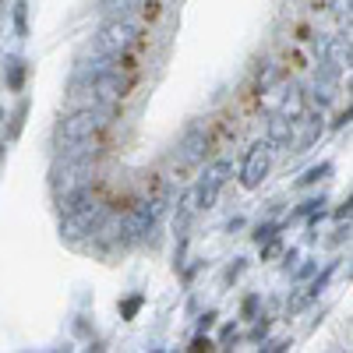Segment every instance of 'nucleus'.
<instances>
[{
	"instance_id": "nucleus-24",
	"label": "nucleus",
	"mask_w": 353,
	"mask_h": 353,
	"mask_svg": "<svg viewBox=\"0 0 353 353\" xmlns=\"http://www.w3.org/2000/svg\"><path fill=\"white\" fill-rule=\"evenodd\" d=\"M25 8H28V4H14V28H18V36L28 32V28H25Z\"/></svg>"
},
{
	"instance_id": "nucleus-29",
	"label": "nucleus",
	"mask_w": 353,
	"mask_h": 353,
	"mask_svg": "<svg viewBox=\"0 0 353 353\" xmlns=\"http://www.w3.org/2000/svg\"><path fill=\"white\" fill-rule=\"evenodd\" d=\"M254 311H258V297H248V301H244V318H251Z\"/></svg>"
},
{
	"instance_id": "nucleus-19",
	"label": "nucleus",
	"mask_w": 353,
	"mask_h": 353,
	"mask_svg": "<svg viewBox=\"0 0 353 353\" xmlns=\"http://www.w3.org/2000/svg\"><path fill=\"white\" fill-rule=\"evenodd\" d=\"M276 237H279V223H258L254 233H251L254 244H269V241H276Z\"/></svg>"
},
{
	"instance_id": "nucleus-13",
	"label": "nucleus",
	"mask_w": 353,
	"mask_h": 353,
	"mask_svg": "<svg viewBox=\"0 0 353 353\" xmlns=\"http://www.w3.org/2000/svg\"><path fill=\"white\" fill-rule=\"evenodd\" d=\"M145 8V0H99V14L106 18H131Z\"/></svg>"
},
{
	"instance_id": "nucleus-7",
	"label": "nucleus",
	"mask_w": 353,
	"mask_h": 353,
	"mask_svg": "<svg viewBox=\"0 0 353 353\" xmlns=\"http://www.w3.org/2000/svg\"><path fill=\"white\" fill-rule=\"evenodd\" d=\"M339 74H343V68L329 64L325 57H321V64H318V71H314V78L307 85V96L318 106H332L336 103V92H339Z\"/></svg>"
},
{
	"instance_id": "nucleus-6",
	"label": "nucleus",
	"mask_w": 353,
	"mask_h": 353,
	"mask_svg": "<svg viewBox=\"0 0 353 353\" xmlns=\"http://www.w3.org/2000/svg\"><path fill=\"white\" fill-rule=\"evenodd\" d=\"M159 216H163V201L159 198H149V201L134 205V209L121 219V241H145L156 230Z\"/></svg>"
},
{
	"instance_id": "nucleus-12",
	"label": "nucleus",
	"mask_w": 353,
	"mask_h": 353,
	"mask_svg": "<svg viewBox=\"0 0 353 353\" xmlns=\"http://www.w3.org/2000/svg\"><path fill=\"white\" fill-rule=\"evenodd\" d=\"M293 138H297V121H290V117L286 113H269V141L276 145V149H279V145H290Z\"/></svg>"
},
{
	"instance_id": "nucleus-20",
	"label": "nucleus",
	"mask_w": 353,
	"mask_h": 353,
	"mask_svg": "<svg viewBox=\"0 0 353 353\" xmlns=\"http://www.w3.org/2000/svg\"><path fill=\"white\" fill-rule=\"evenodd\" d=\"M141 304H145V293H131L128 301H121V314H124V318L131 321V318H134V314L141 311Z\"/></svg>"
},
{
	"instance_id": "nucleus-32",
	"label": "nucleus",
	"mask_w": 353,
	"mask_h": 353,
	"mask_svg": "<svg viewBox=\"0 0 353 353\" xmlns=\"http://www.w3.org/2000/svg\"><path fill=\"white\" fill-rule=\"evenodd\" d=\"M350 96H353V78H350Z\"/></svg>"
},
{
	"instance_id": "nucleus-31",
	"label": "nucleus",
	"mask_w": 353,
	"mask_h": 353,
	"mask_svg": "<svg viewBox=\"0 0 353 353\" xmlns=\"http://www.w3.org/2000/svg\"><path fill=\"white\" fill-rule=\"evenodd\" d=\"M191 350H212V343H209V339H201V336H194V343H191Z\"/></svg>"
},
{
	"instance_id": "nucleus-15",
	"label": "nucleus",
	"mask_w": 353,
	"mask_h": 353,
	"mask_svg": "<svg viewBox=\"0 0 353 353\" xmlns=\"http://www.w3.org/2000/svg\"><path fill=\"white\" fill-rule=\"evenodd\" d=\"M25 61L21 57H8L4 61V81H8V88L11 92H21V85H25Z\"/></svg>"
},
{
	"instance_id": "nucleus-21",
	"label": "nucleus",
	"mask_w": 353,
	"mask_h": 353,
	"mask_svg": "<svg viewBox=\"0 0 353 353\" xmlns=\"http://www.w3.org/2000/svg\"><path fill=\"white\" fill-rule=\"evenodd\" d=\"M25 113H28V103L21 99V103H18V110H14V117H11V131H8V138H11V141L18 138V131H21V124H25Z\"/></svg>"
},
{
	"instance_id": "nucleus-5",
	"label": "nucleus",
	"mask_w": 353,
	"mask_h": 353,
	"mask_svg": "<svg viewBox=\"0 0 353 353\" xmlns=\"http://www.w3.org/2000/svg\"><path fill=\"white\" fill-rule=\"evenodd\" d=\"M233 176V163L230 159H216L209 170L201 173V181H198V188L191 191V205L198 212H205V209H212L216 205V198H219V191L226 188V181Z\"/></svg>"
},
{
	"instance_id": "nucleus-10",
	"label": "nucleus",
	"mask_w": 353,
	"mask_h": 353,
	"mask_svg": "<svg viewBox=\"0 0 353 353\" xmlns=\"http://www.w3.org/2000/svg\"><path fill=\"white\" fill-rule=\"evenodd\" d=\"M321 57L329 64L343 68V71H353V39L350 36H329L325 46H321Z\"/></svg>"
},
{
	"instance_id": "nucleus-4",
	"label": "nucleus",
	"mask_w": 353,
	"mask_h": 353,
	"mask_svg": "<svg viewBox=\"0 0 353 353\" xmlns=\"http://www.w3.org/2000/svg\"><path fill=\"white\" fill-rule=\"evenodd\" d=\"M272 156H276V145L265 138V141H254L251 149L244 152V163H241V188L244 191H254L265 184V176L272 173Z\"/></svg>"
},
{
	"instance_id": "nucleus-1",
	"label": "nucleus",
	"mask_w": 353,
	"mask_h": 353,
	"mask_svg": "<svg viewBox=\"0 0 353 353\" xmlns=\"http://www.w3.org/2000/svg\"><path fill=\"white\" fill-rule=\"evenodd\" d=\"M110 121H113V106H96V103L81 106L57 124V138L61 141H92Z\"/></svg>"
},
{
	"instance_id": "nucleus-11",
	"label": "nucleus",
	"mask_w": 353,
	"mask_h": 353,
	"mask_svg": "<svg viewBox=\"0 0 353 353\" xmlns=\"http://www.w3.org/2000/svg\"><path fill=\"white\" fill-rule=\"evenodd\" d=\"M279 113H286L290 121H304V113H307V92L301 85H290L283 88V96H279Z\"/></svg>"
},
{
	"instance_id": "nucleus-17",
	"label": "nucleus",
	"mask_w": 353,
	"mask_h": 353,
	"mask_svg": "<svg viewBox=\"0 0 353 353\" xmlns=\"http://www.w3.org/2000/svg\"><path fill=\"white\" fill-rule=\"evenodd\" d=\"M329 173H332V163H318V166L304 170V176H297V188H311V184H318V181H325Z\"/></svg>"
},
{
	"instance_id": "nucleus-26",
	"label": "nucleus",
	"mask_w": 353,
	"mask_h": 353,
	"mask_svg": "<svg viewBox=\"0 0 353 353\" xmlns=\"http://www.w3.org/2000/svg\"><path fill=\"white\" fill-rule=\"evenodd\" d=\"M346 124H353V106L343 110V113L336 117V121H332V131H339V128H346Z\"/></svg>"
},
{
	"instance_id": "nucleus-2",
	"label": "nucleus",
	"mask_w": 353,
	"mask_h": 353,
	"mask_svg": "<svg viewBox=\"0 0 353 353\" xmlns=\"http://www.w3.org/2000/svg\"><path fill=\"white\" fill-rule=\"evenodd\" d=\"M138 36H141V28L131 18H106L99 25L96 39H92V50L106 53V57H121V53H128L138 43Z\"/></svg>"
},
{
	"instance_id": "nucleus-22",
	"label": "nucleus",
	"mask_w": 353,
	"mask_h": 353,
	"mask_svg": "<svg viewBox=\"0 0 353 353\" xmlns=\"http://www.w3.org/2000/svg\"><path fill=\"white\" fill-rule=\"evenodd\" d=\"M318 205H325V198H307V201H301V209L293 212L290 219H304V216H314V212H318Z\"/></svg>"
},
{
	"instance_id": "nucleus-14",
	"label": "nucleus",
	"mask_w": 353,
	"mask_h": 353,
	"mask_svg": "<svg viewBox=\"0 0 353 353\" xmlns=\"http://www.w3.org/2000/svg\"><path fill=\"white\" fill-rule=\"evenodd\" d=\"M321 131H325V124H321V117H311V121H304V131L293 138V152H307L311 145L321 138Z\"/></svg>"
},
{
	"instance_id": "nucleus-3",
	"label": "nucleus",
	"mask_w": 353,
	"mask_h": 353,
	"mask_svg": "<svg viewBox=\"0 0 353 353\" xmlns=\"http://www.w3.org/2000/svg\"><path fill=\"white\" fill-rule=\"evenodd\" d=\"M106 226V205L88 201L78 212H68L61 219V237L64 241H81V237H96V233Z\"/></svg>"
},
{
	"instance_id": "nucleus-27",
	"label": "nucleus",
	"mask_w": 353,
	"mask_h": 353,
	"mask_svg": "<svg viewBox=\"0 0 353 353\" xmlns=\"http://www.w3.org/2000/svg\"><path fill=\"white\" fill-rule=\"evenodd\" d=\"M212 325H216V311H205V314H201V321H198V332L212 329Z\"/></svg>"
},
{
	"instance_id": "nucleus-9",
	"label": "nucleus",
	"mask_w": 353,
	"mask_h": 353,
	"mask_svg": "<svg viewBox=\"0 0 353 353\" xmlns=\"http://www.w3.org/2000/svg\"><path fill=\"white\" fill-rule=\"evenodd\" d=\"M205 145H209V134H205V128H188L184 138L176 141V163L181 166H198L205 159Z\"/></svg>"
},
{
	"instance_id": "nucleus-30",
	"label": "nucleus",
	"mask_w": 353,
	"mask_h": 353,
	"mask_svg": "<svg viewBox=\"0 0 353 353\" xmlns=\"http://www.w3.org/2000/svg\"><path fill=\"white\" fill-rule=\"evenodd\" d=\"M314 272V261H307V265H301V269L297 272H293V276H297V279H304V276H311Z\"/></svg>"
},
{
	"instance_id": "nucleus-18",
	"label": "nucleus",
	"mask_w": 353,
	"mask_h": 353,
	"mask_svg": "<svg viewBox=\"0 0 353 353\" xmlns=\"http://www.w3.org/2000/svg\"><path fill=\"white\" fill-rule=\"evenodd\" d=\"M329 11H332V18H336L343 28H350V25H353V0H332Z\"/></svg>"
},
{
	"instance_id": "nucleus-23",
	"label": "nucleus",
	"mask_w": 353,
	"mask_h": 353,
	"mask_svg": "<svg viewBox=\"0 0 353 353\" xmlns=\"http://www.w3.org/2000/svg\"><path fill=\"white\" fill-rule=\"evenodd\" d=\"M244 269H248V258H237V265H230V269H226V283H237L244 276Z\"/></svg>"
},
{
	"instance_id": "nucleus-16",
	"label": "nucleus",
	"mask_w": 353,
	"mask_h": 353,
	"mask_svg": "<svg viewBox=\"0 0 353 353\" xmlns=\"http://www.w3.org/2000/svg\"><path fill=\"white\" fill-rule=\"evenodd\" d=\"M332 272H336V265H325V269H321V276H314V283L307 286V297H304V304H307V301H318L321 293H325V286H329Z\"/></svg>"
},
{
	"instance_id": "nucleus-8",
	"label": "nucleus",
	"mask_w": 353,
	"mask_h": 353,
	"mask_svg": "<svg viewBox=\"0 0 353 353\" xmlns=\"http://www.w3.org/2000/svg\"><path fill=\"white\" fill-rule=\"evenodd\" d=\"M88 92H92V103L96 106H117L128 92V81L117 74L113 68H106L103 74H96V81L88 85Z\"/></svg>"
},
{
	"instance_id": "nucleus-33",
	"label": "nucleus",
	"mask_w": 353,
	"mask_h": 353,
	"mask_svg": "<svg viewBox=\"0 0 353 353\" xmlns=\"http://www.w3.org/2000/svg\"><path fill=\"white\" fill-rule=\"evenodd\" d=\"M350 276H353V269H350Z\"/></svg>"
},
{
	"instance_id": "nucleus-28",
	"label": "nucleus",
	"mask_w": 353,
	"mask_h": 353,
	"mask_svg": "<svg viewBox=\"0 0 353 353\" xmlns=\"http://www.w3.org/2000/svg\"><path fill=\"white\" fill-rule=\"evenodd\" d=\"M336 219H353V194L346 198V205H343V209H336Z\"/></svg>"
},
{
	"instance_id": "nucleus-25",
	"label": "nucleus",
	"mask_w": 353,
	"mask_h": 353,
	"mask_svg": "<svg viewBox=\"0 0 353 353\" xmlns=\"http://www.w3.org/2000/svg\"><path fill=\"white\" fill-rule=\"evenodd\" d=\"M290 346H293L290 339H272V343H265L261 350H265V353H283V350H290Z\"/></svg>"
}]
</instances>
